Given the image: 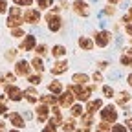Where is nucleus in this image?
Segmentation results:
<instances>
[{
    "label": "nucleus",
    "mask_w": 132,
    "mask_h": 132,
    "mask_svg": "<svg viewBox=\"0 0 132 132\" xmlns=\"http://www.w3.org/2000/svg\"><path fill=\"white\" fill-rule=\"evenodd\" d=\"M31 68L35 70L37 73H44V72H46L44 59H40V57H33V59H31Z\"/></svg>",
    "instance_id": "obj_22"
},
{
    "label": "nucleus",
    "mask_w": 132,
    "mask_h": 132,
    "mask_svg": "<svg viewBox=\"0 0 132 132\" xmlns=\"http://www.w3.org/2000/svg\"><path fill=\"white\" fill-rule=\"evenodd\" d=\"M7 119H9V123H11L15 128H24V127H26V121H24V118H22V114H19V112L7 114Z\"/></svg>",
    "instance_id": "obj_14"
},
{
    "label": "nucleus",
    "mask_w": 132,
    "mask_h": 132,
    "mask_svg": "<svg viewBox=\"0 0 132 132\" xmlns=\"http://www.w3.org/2000/svg\"><path fill=\"white\" fill-rule=\"evenodd\" d=\"M9 15H15V16H20V15H22V11H20V7H9Z\"/></svg>",
    "instance_id": "obj_44"
},
{
    "label": "nucleus",
    "mask_w": 132,
    "mask_h": 132,
    "mask_svg": "<svg viewBox=\"0 0 132 132\" xmlns=\"http://www.w3.org/2000/svg\"><path fill=\"white\" fill-rule=\"evenodd\" d=\"M130 99H132V95H130L127 90H123V92H119V94H116V103H118V106H125V105H128V103H130Z\"/></svg>",
    "instance_id": "obj_21"
},
{
    "label": "nucleus",
    "mask_w": 132,
    "mask_h": 132,
    "mask_svg": "<svg viewBox=\"0 0 132 132\" xmlns=\"http://www.w3.org/2000/svg\"><path fill=\"white\" fill-rule=\"evenodd\" d=\"M13 73L28 79V77L31 75V62H28V61H24V59L16 61V62H15V68H13Z\"/></svg>",
    "instance_id": "obj_5"
},
{
    "label": "nucleus",
    "mask_w": 132,
    "mask_h": 132,
    "mask_svg": "<svg viewBox=\"0 0 132 132\" xmlns=\"http://www.w3.org/2000/svg\"><path fill=\"white\" fill-rule=\"evenodd\" d=\"M35 0H13V4L15 6H24V7H29Z\"/></svg>",
    "instance_id": "obj_36"
},
{
    "label": "nucleus",
    "mask_w": 132,
    "mask_h": 132,
    "mask_svg": "<svg viewBox=\"0 0 132 132\" xmlns=\"http://www.w3.org/2000/svg\"><path fill=\"white\" fill-rule=\"evenodd\" d=\"M4 77H6V81H16V75H15L13 72H7Z\"/></svg>",
    "instance_id": "obj_48"
},
{
    "label": "nucleus",
    "mask_w": 132,
    "mask_h": 132,
    "mask_svg": "<svg viewBox=\"0 0 132 132\" xmlns=\"http://www.w3.org/2000/svg\"><path fill=\"white\" fill-rule=\"evenodd\" d=\"M101 95H103L105 99H114V97H116V90H114L110 85H103V86H101Z\"/></svg>",
    "instance_id": "obj_27"
},
{
    "label": "nucleus",
    "mask_w": 132,
    "mask_h": 132,
    "mask_svg": "<svg viewBox=\"0 0 132 132\" xmlns=\"http://www.w3.org/2000/svg\"><path fill=\"white\" fill-rule=\"evenodd\" d=\"M103 108V99L99 97V99H90V101L86 103V106H85V112H88V114H95V112H99Z\"/></svg>",
    "instance_id": "obj_15"
},
{
    "label": "nucleus",
    "mask_w": 132,
    "mask_h": 132,
    "mask_svg": "<svg viewBox=\"0 0 132 132\" xmlns=\"http://www.w3.org/2000/svg\"><path fill=\"white\" fill-rule=\"evenodd\" d=\"M4 92H6V95L11 99V101H15V103H19V101L24 99V92L16 86V85H6Z\"/></svg>",
    "instance_id": "obj_8"
},
{
    "label": "nucleus",
    "mask_w": 132,
    "mask_h": 132,
    "mask_svg": "<svg viewBox=\"0 0 132 132\" xmlns=\"http://www.w3.org/2000/svg\"><path fill=\"white\" fill-rule=\"evenodd\" d=\"M127 13H130V15H132V6H130V7H128V11H127Z\"/></svg>",
    "instance_id": "obj_55"
},
{
    "label": "nucleus",
    "mask_w": 132,
    "mask_h": 132,
    "mask_svg": "<svg viewBox=\"0 0 132 132\" xmlns=\"http://www.w3.org/2000/svg\"><path fill=\"white\" fill-rule=\"evenodd\" d=\"M22 20L26 22V24H39L40 20H42V13L39 11V9H33V7H29V9H26L24 11V15H22Z\"/></svg>",
    "instance_id": "obj_7"
},
{
    "label": "nucleus",
    "mask_w": 132,
    "mask_h": 132,
    "mask_svg": "<svg viewBox=\"0 0 132 132\" xmlns=\"http://www.w3.org/2000/svg\"><path fill=\"white\" fill-rule=\"evenodd\" d=\"M7 11V0H0V15H4Z\"/></svg>",
    "instance_id": "obj_43"
},
{
    "label": "nucleus",
    "mask_w": 132,
    "mask_h": 132,
    "mask_svg": "<svg viewBox=\"0 0 132 132\" xmlns=\"http://www.w3.org/2000/svg\"><path fill=\"white\" fill-rule=\"evenodd\" d=\"M77 46H79V50H82V52H92V50L95 48V42L88 35H81L77 39Z\"/></svg>",
    "instance_id": "obj_10"
},
{
    "label": "nucleus",
    "mask_w": 132,
    "mask_h": 132,
    "mask_svg": "<svg viewBox=\"0 0 132 132\" xmlns=\"http://www.w3.org/2000/svg\"><path fill=\"white\" fill-rule=\"evenodd\" d=\"M0 114H7V105H6L2 95H0Z\"/></svg>",
    "instance_id": "obj_40"
},
{
    "label": "nucleus",
    "mask_w": 132,
    "mask_h": 132,
    "mask_svg": "<svg viewBox=\"0 0 132 132\" xmlns=\"http://www.w3.org/2000/svg\"><path fill=\"white\" fill-rule=\"evenodd\" d=\"M125 53H128V55H130V57H132V46H130V48H127V50H125Z\"/></svg>",
    "instance_id": "obj_53"
},
{
    "label": "nucleus",
    "mask_w": 132,
    "mask_h": 132,
    "mask_svg": "<svg viewBox=\"0 0 132 132\" xmlns=\"http://www.w3.org/2000/svg\"><path fill=\"white\" fill-rule=\"evenodd\" d=\"M48 92H50V94H53V95H61V94L64 92L62 81H57V79L50 81V82H48Z\"/></svg>",
    "instance_id": "obj_17"
},
{
    "label": "nucleus",
    "mask_w": 132,
    "mask_h": 132,
    "mask_svg": "<svg viewBox=\"0 0 132 132\" xmlns=\"http://www.w3.org/2000/svg\"><path fill=\"white\" fill-rule=\"evenodd\" d=\"M59 6H61V9H68V7H72V6L68 4V0H59Z\"/></svg>",
    "instance_id": "obj_46"
},
{
    "label": "nucleus",
    "mask_w": 132,
    "mask_h": 132,
    "mask_svg": "<svg viewBox=\"0 0 132 132\" xmlns=\"http://www.w3.org/2000/svg\"><path fill=\"white\" fill-rule=\"evenodd\" d=\"M28 82L31 86H39L40 82H42V75L40 73H31L29 77H28Z\"/></svg>",
    "instance_id": "obj_30"
},
{
    "label": "nucleus",
    "mask_w": 132,
    "mask_h": 132,
    "mask_svg": "<svg viewBox=\"0 0 132 132\" xmlns=\"http://www.w3.org/2000/svg\"><path fill=\"white\" fill-rule=\"evenodd\" d=\"M0 132H6V123L0 121Z\"/></svg>",
    "instance_id": "obj_51"
},
{
    "label": "nucleus",
    "mask_w": 132,
    "mask_h": 132,
    "mask_svg": "<svg viewBox=\"0 0 132 132\" xmlns=\"http://www.w3.org/2000/svg\"><path fill=\"white\" fill-rule=\"evenodd\" d=\"M16 55H19V50H16V48H15V50H7V52H6V55H4V57H6V59H7L9 62H13V61L16 59Z\"/></svg>",
    "instance_id": "obj_33"
},
{
    "label": "nucleus",
    "mask_w": 132,
    "mask_h": 132,
    "mask_svg": "<svg viewBox=\"0 0 132 132\" xmlns=\"http://www.w3.org/2000/svg\"><path fill=\"white\" fill-rule=\"evenodd\" d=\"M82 114H85V106H82L81 103H73L70 106V116L72 118H81Z\"/></svg>",
    "instance_id": "obj_25"
},
{
    "label": "nucleus",
    "mask_w": 132,
    "mask_h": 132,
    "mask_svg": "<svg viewBox=\"0 0 132 132\" xmlns=\"http://www.w3.org/2000/svg\"><path fill=\"white\" fill-rule=\"evenodd\" d=\"M72 11H73L77 16H81V19H86V16H90V13H92L90 4L86 2V0H73Z\"/></svg>",
    "instance_id": "obj_4"
},
{
    "label": "nucleus",
    "mask_w": 132,
    "mask_h": 132,
    "mask_svg": "<svg viewBox=\"0 0 132 132\" xmlns=\"http://www.w3.org/2000/svg\"><path fill=\"white\" fill-rule=\"evenodd\" d=\"M35 2H37V7H39V11L42 13V11H50V9H52L55 0H35Z\"/></svg>",
    "instance_id": "obj_26"
},
{
    "label": "nucleus",
    "mask_w": 132,
    "mask_h": 132,
    "mask_svg": "<svg viewBox=\"0 0 132 132\" xmlns=\"http://www.w3.org/2000/svg\"><path fill=\"white\" fill-rule=\"evenodd\" d=\"M119 64L123 68H132V57L128 53H121L119 55Z\"/></svg>",
    "instance_id": "obj_29"
},
{
    "label": "nucleus",
    "mask_w": 132,
    "mask_h": 132,
    "mask_svg": "<svg viewBox=\"0 0 132 132\" xmlns=\"http://www.w3.org/2000/svg\"><path fill=\"white\" fill-rule=\"evenodd\" d=\"M92 39H94V42H95V48L105 50V48H108V46L112 44L114 35H112V31H108V29H97V31L94 33Z\"/></svg>",
    "instance_id": "obj_2"
},
{
    "label": "nucleus",
    "mask_w": 132,
    "mask_h": 132,
    "mask_svg": "<svg viewBox=\"0 0 132 132\" xmlns=\"http://www.w3.org/2000/svg\"><path fill=\"white\" fill-rule=\"evenodd\" d=\"M24 99H26L28 103H31V105L39 103V94H37L35 86H29V88H26V90H24Z\"/></svg>",
    "instance_id": "obj_19"
},
{
    "label": "nucleus",
    "mask_w": 132,
    "mask_h": 132,
    "mask_svg": "<svg viewBox=\"0 0 132 132\" xmlns=\"http://www.w3.org/2000/svg\"><path fill=\"white\" fill-rule=\"evenodd\" d=\"M128 44H130V46H132V37H130V39H128Z\"/></svg>",
    "instance_id": "obj_56"
},
{
    "label": "nucleus",
    "mask_w": 132,
    "mask_h": 132,
    "mask_svg": "<svg viewBox=\"0 0 132 132\" xmlns=\"http://www.w3.org/2000/svg\"><path fill=\"white\" fill-rule=\"evenodd\" d=\"M125 33H127V37H128V39H130V37H132V22H130V24H127V26H125Z\"/></svg>",
    "instance_id": "obj_47"
},
{
    "label": "nucleus",
    "mask_w": 132,
    "mask_h": 132,
    "mask_svg": "<svg viewBox=\"0 0 132 132\" xmlns=\"http://www.w3.org/2000/svg\"><path fill=\"white\" fill-rule=\"evenodd\" d=\"M116 13H118V9H116L114 6H110V4L103 7V15H106V16H114Z\"/></svg>",
    "instance_id": "obj_35"
},
{
    "label": "nucleus",
    "mask_w": 132,
    "mask_h": 132,
    "mask_svg": "<svg viewBox=\"0 0 132 132\" xmlns=\"http://www.w3.org/2000/svg\"><path fill=\"white\" fill-rule=\"evenodd\" d=\"M46 26H48V31L52 33H59L64 26V20L61 15H53V16H46Z\"/></svg>",
    "instance_id": "obj_6"
},
{
    "label": "nucleus",
    "mask_w": 132,
    "mask_h": 132,
    "mask_svg": "<svg viewBox=\"0 0 132 132\" xmlns=\"http://www.w3.org/2000/svg\"><path fill=\"white\" fill-rule=\"evenodd\" d=\"M73 99H75V95L72 94V92H68V90H64L61 95H59V106H64V108H70L72 105H73Z\"/></svg>",
    "instance_id": "obj_13"
},
{
    "label": "nucleus",
    "mask_w": 132,
    "mask_h": 132,
    "mask_svg": "<svg viewBox=\"0 0 132 132\" xmlns=\"http://www.w3.org/2000/svg\"><path fill=\"white\" fill-rule=\"evenodd\" d=\"M125 127H127V128H128V130L132 132V118H128V119H127V123H125Z\"/></svg>",
    "instance_id": "obj_49"
},
{
    "label": "nucleus",
    "mask_w": 132,
    "mask_h": 132,
    "mask_svg": "<svg viewBox=\"0 0 132 132\" xmlns=\"http://www.w3.org/2000/svg\"><path fill=\"white\" fill-rule=\"evenodd\" d=\"M99 116H101V121H106V123H116L119 118V112H118V106L114 105H105L101 110H99Z\"/></svg>",
    "instance_id": "obj_3"
},
{
    "label": "nucleus",
    "mask_w": 132,
    "mask_h": 132,
    "mask_svg": "<svg viewBox=\"0 0 132 132\" xmlns=\"http://www.w3.org/2000/svg\"><path fill=\"white\" fill-rule=\"evenodd\" d=\"M73 132H82V128H79V130H73Z\"/></svg>",
    "instance_id": "obj_57"
},
{
    "label": "nucleus",
    "mask_w": 132,
    "mask_h": 132,
    "mask_svg": "<svg viewBox=\"0 0 132 132\" xmlns=\"http://www.w3.org/2000/svg\"><path fill=\"white\" fill-rule=\"evenodd\" d=\"M121 22H123L125 26H127V24H130V22H132V15H130V13H125V15L121 16Z\"/></svg>",
    "instance_id": "obj_42"
},
{
    "label": "nucleus",
    "mask_w": 132,
    "mask_h": 132,
    "mask_svg": "<svg viewBox=\"0 0 132 132\" xmlns=\"http://www.w3.org/2000/svg\"><path fill=\"white\" fill-rule=\"evenodd\" d=\"M95 88H97L95 85H90V86H88V85H73V82H70V85L66 86V90L72 92L79 103H88L90 97H92V92H94Z\"/></svg>",
    "instance_id": "obj_1"
},
{
    "label": "nucleus",
    "mask_w": 132,
    "mask_h": 132,
    "mask_svg": "<svg viewBox=\"0 0 132 132\" xmlns=\"http://www.w3.org/2000/svg\"><path fill=\"white\" fill-rule=\"evenodd\" d=\"M37 48V37L35 35H26L22 44H20V50H24V52H35Z\"/></svg>",
    "instance_id": "obj_12"
},
{
    "label": "nucleus",
    "mask_w": 132,
    "mask_h": 132,
    "mask_svg": "<svg viewBox=\"0 0 132 132\" xmlns=\"http://www.w3.org/2000/svg\"><path fill=\"white\" fill-rule=\"evenodd\" d=\"M42 132H57V127H53V125H50V123H48V125L42 128Z\"/></svg>",
    "instance_id": "obj_45"
},
{
    "label": "nucleus",
    "mask_w": 132,
    "mask_h": 132,
    "mask_svg": "<svg viewBox=\"0 0 132 132\" xmlns=\"http://www.w3.org/2000/svg\"><path fill=\"white\" fill-rule=\"evenodd\" d=\"M35 53H37V57H44L46 59V55H50V46L48 44H37V48H35Z\"/></svg>",
    "instance_id": "obj_28"
},
{
    "label": "nucleus",
    "mask_w": 132,
    "mask_h": 132,
    "mask_svg": "<svg viewBox=\"0 0 132 132\" xmlns=\"http://www.w3.org/2000/svg\"><path fill=\"white\" fill-rule=\"evenodd\" d=\"M66 53H68V50H66V46H64V44H53L52 48H50V55H52L55 61L64 59V57H66Z\"/></svg>",
    "instance_id": "obj_11"
},
{
    "label": "nucleus",
    "mask_w": 132,
    "mask_h": 132,
    "mask_svg": "<svg viewBox=\"0 0 132 132\" xmlns=\"http://www.w3.org/2000/svg\"><path fill=\"white\" fill-rule=\"evenodd\" d=\"M121 2H123V0H108L110 6H118V4H121Z\"/></svg>",
    "instance_id": "obj_50"
},
{
    "label": "nucleus",
    "mask_w": 132,
    "mask_h": 132,
    "mask_svg": "<svg viewBox=\"0 0 132 132\" xmlns=\"http://www.w3.org/2000/svg\"><path fill=\"white\" fill-rule=\"evenodd\" d=\"M127 130H128V128H127L125 125H119V123L112 127V132H127Z\"/></svg>",
    "instance_id": "obj_41"
},
{
    "label": "nucleus",
    "mask_w": 132,
    "mask_h": 132,
    "mask_svg": "<svg viewBox=\"0 0 132 132\" xmlns=\"http://www.w3.org/2000/svg\"><path fill=\"white\" fill-rule=\"evenodd\" d=\"M97 130L110 132V130H112V125H110V123H106V121H101V123H99V128H97Z\"/></svg>",
    "instance_id": "obj_38"
},
{
    "label": "nucleus",
    "mask_w": 132,
    "mask_h": 132,
    "mask_svg": "<svg viewBox=\"0 0 132 132\" xmlns=\"http://www.w3.org/2000/svg\"><path fill=\"white\" fill-rule=\"evenodd\" d=\"M39 103H44L48 106H55V105H59V95H53V94L39 95Z\"/></svg>",
    "instance_id": "obj_20"
},
{
    "label": "nucleus",
    "mask_w": 132,
    "mask_h": 132,
    "mask_svg": "<svg viewBox=\"0 0 132 132\" xmlns=\"http://www.w3.org/2000/svg\"><path fill=\"white\" fill-rule=\"evenodd\" d=\"M97 132H103V130H97Z\"/></svg>",
    "instance_id": "obj_58"
},
{
    "label": "nucleus",
    "mask_w": 132,
    "mask_h": 132,
    "mask_svg": "<svg viewBox=\"0 0 132 132\" xmlns=\"http://www.w3.org/2000/svg\"><path fill=\"white\" fill-rule=\"evenodd\" d=\"M35 112H37V119H39V123H44L46 119H50V106H48V105L39 103L37 108H35Z\"/></svg>",
    "instance_id": "obj_16"
},
{
    "label": "nucleus",
    "mask_w": 132,
    "mask_h": 132,
    "mask_svg": "<svg viewBox=\"0 0 132 132\" xmlns=\"http://www.w3.org/2000/svg\"><path fill=\"white\" fill-rule=\"evenodd\" d=\"M88 81H92L90 73H85V72H75L72 75V82H73V85H88Z\"/></svg>",
    "instance_id": "obj_18"
},
{
    "label": "nucleus",
    "mask_w": 132,
    "mask_h": 132,
    "mask_svg": "<svg viewBox=\"0 0 132 132\" xmlns=\"http://www.w3.org/2000/svg\"><path fill=\"white\" fill-rule=\"evenodd\" d=\"M90 79H92L94 82H103V73L97 70V72H94V73L90 75Z\"/></svg>",
    "instance_id": "obj_37"
},
{
    "label": "nucleus",
    "mask_w": 132,
    "mask_h": 132,
    "mask_svg": "<svg viewBox=\"0 0 132 132\" xmlns=\"http://www.w3.org/2000/svg\"><path fill=\"white\" fill-rule=\"evenodd\" d=\"M61 127H62V130H64V132H73V130H77L75 118H68V119H64Z\"/></svg>",
    "instance_id": "obj_24"
},
{
    "label": "nucleus",
    "mask_w": 132,
    "mask_h": 132,
    "mask_svg": "<svg viewBox=\"0 0 132 132\" xmlns=\"http://www.w3.org/2000/svg\"><path fill=\"white\" fill-rule=\"evenodd\" d=\"M9 132H20V130H19V128H13V130H9Z\"/></svg>",
    "instance_id": "obj_54"
},
{
    "label": "nucleus",
    "mask_w": 132,
    "mask_h": 132,
    "mask_svg": "<svg viewBox=\"0 0 132 132\" xmlns=\"http://www.w3.org/2000/svg\"><path fill=\"white\" fill-rule=\"evenodd\" d=\"M108 66H110V62H108V61H97V70H99V72L106 70Z\"/></svg>",
    "instance_id": "obj_39"
},
{
    "label": "nucleus",
    "mask_w": 132,
    "mask_h": 132,
    "mask_svg": "<svg viewBox=\"0 0 132 132\" xmlns=\"http://www.w3.org/2000/svg\"><path fill=\"white\" fill-rule=\"evenodd\" d=\"M11 37H13V39H24V37H26L24 28H15V29H11Z\"/></svg>",
    "instance_id": "obj_31"
},
{
    "label": "nucleus",
    "mask_w": 132,
    "mask_h": 132,
    "mask_svg": "<svg viewBox=\"0 0 132 132\" xmlns=\"http://www.w3.org/2000/svg\"><path fill=\"white\" fill-rule=\"evenodd\" d=\"M81 123H82V127H90L92 125V114L85 112V114L81 116Z\"/></svg>",
    "instance_id": "obj_32"
},
{
    "label": "nucleus",
    "mask_w": 132,
    "mask_h": 132,
    "mask_svg": "<svg viewBox=\"0 0 132 132\" xmlns=\"http://www.w3.org/2000/svg\"><path fill=\"white\" fill-rule=\"evenodd\" d=\"M50 125H53V127H59V125H62V114L61 116H52V118H50Z\"/></svg>",
    "instance_id": "obj_34"
},
{
    "label": "nucleus",
    "mask_w": 132,
    "mask_h": 132,
    "mask_svg": "<svg viewBox=\"0 0 132 132\" xmlns=\"http://www.w3.org/2000/svg\"><path fill=\"white\" fill-rule=\"evenodd\" d=\"M127 82H128V85L132 86V73H128V75H127Z\"/></svg>",
    "instance_id": "obj_52"
},
{
    "label": "nucleus",
    "mask_w": 132,
    "mask_h": 132,
    "mask_svg": "<svg viewBox=\"0 0 132 132\" xmlns=\"http://www.w3.org/2000/svg\"><path fill=\"white\" fill-rule=\"evenodd\" d=\"M22 19L20 16H15V15H9L7 16V20H6V26L9 28V29H15V28H22Z\"/></svg>",
    "instance_id": "obj_23"
},
{
    "label": "nucleus",
    "mask_w": 132,
    "mask_h": 132,
    "mask_svg": "<svg viewBox=\"0 0 132 132\" xmlns=\"http://www.w3.org/2000/svg\"><path fill=\"white\" fill-rule=\"evenodd\" d=\"M68 68H70V62L66 61V59H59V61H55L53 64H52V68H50V72H52V75H62V73H66L68 72Z\"/></svg>",
    "instance_id": "obj_9"
}]
</instances>
